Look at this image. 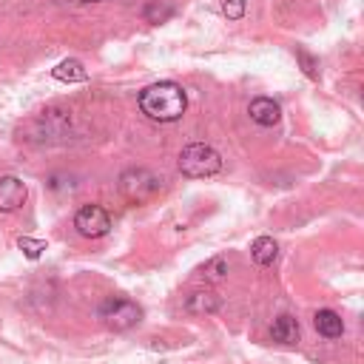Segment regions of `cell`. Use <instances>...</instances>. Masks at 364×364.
<instances>
[{
  "label": "cell",
  "mask_w": 364,
  "mask_h": 364,
  "mask_svg": "<svg viewBox=\"0 0 364 364\" xmlns=\"http://www.w3.org/2000/svg\"><path fill=\"white\" fill-rule=\"evenodd\" d=\"M74 228L85 239H100V236H105L111 230V216L100 205H82L77 210V216H74Z\"/></svg>",
  "instance_id": "5b68a950"
},
{
  "label": "cell",
  "mask_w": 364,
  "mask_h": 364,
  "mask_svg": "<svg viewBox=\"0 0 364 364\" xmlns=\"http://www.w3.org/2000/svg\"><path fill=\"white\" fill-rule=\"evenodd\" d=\"M219 307H222V299L213 290H196L185 301V310L193 313V316H208V313H216Z\"/></svg>",
  "instance_id": "ba28073f"
},
{
  "label": "cell",
  "mask_w": 364,
  "mask_h": 364,
  "mask_svg": "<svg viewBox=\"0 0 364 364\" xmlns=\"http://www.w3.org/2000/svg\"><path fill=\"white\" fill-rule=\"evenodd\" d=\"M247 114H250V119H253L256 125H264V128H270V125H276V122H279V117H282V108H279V102H273L270 97H256V100L250 102Z\"/></svg>",
  "instance_id": "52a82bcc"
},
{
  "label": "cell",
  "mask_w": 364,
  "mask_h": 364,
  "mask_svg": "<svg viewBox=\"0 0 364 364\" xmlns=\"http://www.w3.org/2000/svg\"><path fill=\"white\" fill-rule=\"evenodd\" d=\"M185 108H188V97L182 85L171 80L154 82L139 94V111L154 122H173L185 114Z\"/></svg>",
  "instance_id": "6da1fadb"
},
{
  "label": "cell",
  "mask_w": 364,
  "mask_h": 364,
  "mask_svg": "<svg viewBox=\"0 0 364 364\" xmlns=\"http://www.w3.org/2000/svg\"><path fill=\"white\" fill-rule=\"evenodd\" d=\"M26 182L17 176H0V213H11L26 202Z\"/></svg>",
  "instance_id": "8992f818"
},
{
  "label": "cell",
  "mask_w": 364,
  "mask_h": 364,
  "mask_svg": "<svg viewBox=\"0 0 364 364\" xmlns=\"http://www.w3.org/2000/svg\"><path fill=\"white\" fill-rule=\"evenodd\" d=\"M17 247L28 256V259H40V253L46 250V242H40V239H31V236H20L17 239Z\"/></svg>",
  "instance_id": "9a60e30c"
},
{
  "label": "cell",
  "mask_w": 364,
  "mask_h": 364,
  "mask_svg": "<svg viewBox=\"0 0 364 364\" xmlns=\"http://www.w3.org/2000/svg\"><path fill=\"white\" fill-rule=\"evenodd\" d=\"M296 57H299V63H301V68H304V74H307V77H318V63H316L304 48H299V51H296Z\"/></svg>",
  "instance_id": "2e32d148"
},
{
  "label": "cell",
  "mask_w": 364,
  "mask_h": 364,
  "mask_svg": "<svg viewBox=\"0 0 364 364\" xmlns=\"http://www.w3.org/2000/svg\"><path fill=\"white\" fill-rule=\"evenodd\" d=\"M179 171L191 179H205L222 171V156L205 142H191L179 154Z\"/></svg>",
  "instance_id": "7a4b0ae2"
},
{
  "label": "cell",
  "mask_w": 364,
  "mask_h": 364,
  "mask_svg": "<svg viewBox=\"0 0 364 364\" xmlns=\"http://www.w3.org/2000/svg\"><path fill=\"white\" fill-rule=\"evenodd\" d=\"M142 17L148 23H165L168 17H173V6L168 0H151L145 9H142Z\"/></svg>",
  "instance_id": "4fadbf2b"
},
{
  "label": "cell",
  "mask_w": 364,
  "mask_h": 364,
  "mask_svg": "<svg viewBox=\"0 0 364 364\" xmlns=\"http://www.w3.org/2000/svg\"><path fill=\"white\" fill-rule=\"evenodd\" d=\"M228 267H230V262L225 259V256H216V259H210V262H205L202 264V279L205 282H219V279H225V273H228Z\"/></svg>",
  "instance_id": "5bb4252c"
},
{
  "label": "cell",
  "mask_w": 364,
  "mask_h": 364,
  "mask_svg": "<svg viewBox=\"0 0 364 364\" xmlns=\"http://www.w3.org/2000/svg\"><path fill=\"white\" fill-rule=\"evenodd\" d=\"M313 324H316L318 336H324V338H338V336L344 333V321H341V316L333 313V310H318V313L313 316Z\"/></svg>",
  "instance_id": "9c48e42d"
},
{
  "label": "cell",
  "mask_w": 364,
  "mask_h": 364,
  "mask_svg": "<svg viewBox=\"0 0 364 364\" xmlns=\"http://www.w3.org/2000/svg\"><path fill=\"white\" fill-rule=\"evenodd\" d=\"M82 3H94V0H82Z\"/></svg>",
  "instance_id": "ac0fdd59"
},
{
  "label": "cell",
  "mask_w": 364,
  "mask_h": 364,
  "mask_svg": "<svg viewBox=\"0 0 364 364\" xmlns=\"http://www.w3.org/2000/svg\"><path fill=\"white\" fill-rule=\"evenodd\" d=\"M159 188H162V176L151 173L148 168H128L119 176V193L134 205L154 199L159 193Z\"/></svg>",
  "instance_id": "3957f363"
},
{
  "label": "cell",
  "mask_w": 364,
  "mask_h": 364,
  "mask_svg": "<svg viewBox=\"0 0 364 364\" xmlns=\"http://www.w3.org/2000/svg\"><path fill=\"white\" fill-rule=\"evenodd\" d=\"M51 74H54V80H60V82H82V80H88V71L82 68L80 60H63V63H57V65L51 68Z\"/></svg>",
  "instance_id": "8fae6325"
},
{
  "label": "cell",
  "mask_w": 364,
  "mask_h": 364,
  "mask_svg": "<svg viewBox=\"0 0 364 364\" xmlns=\"http://www.w3.org/2000/svg\"><path fill=\"white\" fill-rule=\"evenodd\" d=\"M250 256H253V262L256 264H273L276 262V256H279V245L270 239V236H259L253 245H250Z\"/></svg>",
  "instance_id": "7c38bea8"
},
{
  "label": "cell",
  "mask_w": 364,
  "mask_h": 364,
  "mask_svg": "<svg viewBox=\"0 0 364 364\" xmlns=\"http://www.w3.org/2000/svg\"><path fill=\"white\" fill-rule=\"evenodd\" d=\"M222 11L230 20H239L245 14V0H222Z\"/></svg>",
  "instance_id": "e0dca14e"
},
{
  "label": "cell",
  "mask_w": 364,
  "mask_h": 364,
  "mask_svg": "<svg viewBox=\"0 0 364 364\" xmlns=\"http://www.w3.org/2000/svg\"><path fill=\"white\" fill-rule=\"evenodd\" d=\"M100 318L111 330H128V327L139 324L142 310H139V304H134L128 299H108V301L100 304Z\"/></svg>",
  "instance_id": "277c9868"
},
{
  "label": "cell",
  "mask_w": 364,
  "mask_h": 364,
  "mask_svg": "<svg viewBox=\"0 0 364 364\" xmlns=\"http://www.w3.org/2000/svg\"><path fill=\"white\" fill-rule=\"evenodd\" d=\"M270 336L279 344H296L299 341V321L293 316H279L270 327Z\"/></svg>",
  "instance_id": "30bf717a"
}]
</instances>
